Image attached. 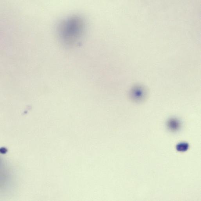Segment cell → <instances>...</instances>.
I'll list each match as a JSON object with an SVG mask.
<instances>
[{
	"mask_svg": "<svg viewBox=\"0 0 201 201\" xmlns=\"http://www.w3.org/2000/svg\"><path fill=\"white\" fill-rule=\"evenodd\" d=\"M85 27L83 19L80 16L73 15L60 22L57 27V34L64 45L73 46L83 37Z\"/></svg>",
	"mask_w": 201,
	"mask_h": 201,
	"instance_id": "1",
	"label": "cell"
},
{
	"mask_svg": "<svg viewBox=\"0 0 201 201\" xmlns=\"http://www.w3.org/2000/svg\"><path fill=\"white\" fill-rule=\"evenodd\" d=\"M167 126L172 131H176L180 128V124L178 120L172 119L168 121Z\"/></svg>",
	"mask_w": 201,
	"mask_h": 201,
	"instance_id": "2",
	"label": "cell"
},
{
	"mask_svg": "<svg viewBox=\"0 0 201 201\" xmlns=\"http://www.w3.org/2000/svg\"><path fill=\"white\" fill-rule=\"evenodd\" d=\"M189 145L186 143H181L177 145V149L178 151L185 152L188 150Z\"/></svg>",
	"mask_w": 201,
	"mask_h": 201,
	"instance_id": "3",
	"label": "cell"
}]
</instances>
